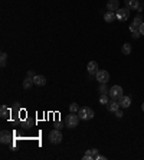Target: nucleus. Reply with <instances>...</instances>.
Returning a JSON list of instances; mask_svg holds the SVG:
<instances>
[{"mask_svg":"<svg viewBox=\"0 0 144 160\" xmlns=\"http://www.w3.org/2000/svg\"><path fill=\"white\" fill-rule=\"evenodd\" d=\"M108 101H109V95H108V94H101V97H100V104L107 105Z\"/></svg>","mask_w":144,"mask_h":160,"instance_id":"6ab92c4d","label":"nucleus"},{"mask_svg":"<svg viewBox=\"0 0 144 160\" xmlns=\"http://www.w3.org/2000/svg\"><path fill=\"white\" fill-rule=\"evenodd\" d=\"M115 19H117V16L114 15V12H109V10H108V12L104 13V20H105L107 23H112Z\"/></svg>","mask_w":144,"mask_h":160,"instance_id":"4468645a","label":"nucleus"},{"mask_svg":"<svg viewBox=\"0 0 144 160\" xmlns=\"http://www.w3.org/2000/svg\"><path fill=\"white\" fill-rule=\"evenodd\" d=\"M115 116H117V117H118V118H121V117H123V111H121V108H120V110H117V111H115Z\"/></svg>","mask_w":144,"mask_h":160,"instance_id":"393cba45","label":"nucleus"},{"mask_svg":"<svg viewBox=\"0 0 144 160\" xmlns=\"http://www.w3.org/2000/svg\"><path fill=\"white\" fill-rule=\"evenodd\" d=\"M9 114H10V110H9L6 105H1V107H0V116H1V118H7Z\"/></svg>","mask_w":144,"mask_h":160,"instance_id":"dca6fc26","label":"nucleus"},{"mask_svg":"<svg viewBox=\"0 0 144 160\" xmlns=\"http://www.w3.org/2000/svg\"><path fill=\"white\" fill-rule=\"evenodd\" d=\"M69 111H71V113H78V111H79V107H78L76 103H72L71 105H69Z\"/></svg>","mask_w":144,"mask_h":160,"instance_id":"412c9836","label":"nucleus"},{"mask_svg":"<svg viewBox=\"0 0 144 160\" xmlns=\"http://www.w3.org/2000/svg\"><path fill=\"white\" fill-rule=\"evenodd\" d=\"M130 30H131L133 33H136V32H140V30H138V26H136L134 23H131V25H130Z\"/></svg>","mask_w":144,"mask_h":160,"instance_id":"b1692460","label":"nucleus"},{"mask_svg":"<svg viewBox=\"0 0 144 160\" xmlns=\"http://www.w3.org/2000/svg\"><path fill=\"white\" fill-rule=\"evenodd\" d=\"M98 157V149H91L85 153V156L82 157L84 160H92V159H97Z\"/></svg>","mask_w":144,"mask_h":160,"instance_id":"9b49d317","label":"nucleus"},{"mask_svg":"<svg viewBox=\"0 0 144 160\" xmlns=\"http://www.w3.org/2000/svg\"><path fill=\"white\" fill-rule=\"evenodd\" d=\"M33 84L37 85V87H43V85L46 84V78H45L43 75H35V78H33Z\"/></svg>","mask_w":144,"mask_h":160,"instance_id":"ddd939ff","label":"nucleus"},{"mask_svg":"<svg viewBox=\"0 0 144 160\" xmlns=\"http://www.w3.org/2000/svg\"><path fill=\"white\" fill-rule=\"evenodd\" d=\"M35 72H33V71H28V77H29V78H35Z\"/></svg>","mask_w":144,"mask_h":160,"instance_id":"bb28decb","label":"nucleus"},{"mask_svg":"<svg viewBox=\"0 0 144 160\" xmlns=\"http://www.w3.org/2000/svg\"><path fill=\"white\" fill-rule=\"evenodd\" d=\"M141 110H143V111H144V103H143V104H141Z\"/></svg>","mask_w":144,"mask_h":160,"instance_id":"c756f323","label":"nucleus"},{"mask_svg":"<svg viewBox=\"0 0 144 160\" xmlns=\"http://www.w3.org/2000/svg\"><path fill=\"white\" fill-rule=\"evenodd\" d=\"M105 159H107L105 156H100V154H98V157H97V160H105Z\"/></svg>","mask_w":144,"mask_h":160,"instance_id":"c85d7f7f","label":"nucleus"},{"mask_svg":"<svg viewBox=\"0 0 144 160\" xmlns=\"http://www.w3.org/2000/svg\"><path fill=\"white\" fill-rule=\"evenodd\" d=\"M138 30H140V33H141V35L144 36V22L141 23V25H140V26H138Z\"/></svg>","mask_w":144,"mask_h":160,"instance_id":"a878e982","label":"nucleus"},{"mask_svg":"<svg viewBox=\"0 0 144 160\" xmlns=\"http://www.w3.org/2000/svg\"><path fill=\"white\" fill-rule=\"evenodd\" d=\"M6 59H7L6 52H1V55H0V65H1V68H4V66H6Z\"/></svg>","mask_w":144,"mask_h":160,"instance_id":"aec40b11","label":"nucleus"},{"mask_svg":"<svg viewBox=\"0 0 144 160\" xmlns=\"http://www.w3.org/2000/svg\"><path fill=\"white\" fill-rule=\"evenodd\" d=\"M95 77H97V81H98L100 84H107L108 80H109V72L105 71V69H100Z\"/></svg>","mask_w":144,"mask_h":160,"instance_id":"39448f33","label":"nucleus"},{"mask_svg":"<svg viewBox=\"0 0 144 160\" xmlns=\"http://www.w3.org/2000/svg\"><path fill=\"white\" fill-rule=\"evenodd\" d=\"M115 16H117L118 20H127V19L130 17V9H128V7H125V9H118V10L115 12Z\"/></svg>","mask_w":144,"mask_h":160,"instance_id":"423d86ee","label":"nucleus"},{"mask_svg":"<svg viewBox=\"0 0 144 160\" xmlns=\"http://www.w3.org/2000/svg\"><path fill=\"white\" fill-rule=\"evenodd\" d=\"M0 141H1L3 144H9V143L12 141V133H9L7 130H3V131L0 133Z\"/></svg>","mask_w":144,"mask_h":160,"instance_id":"9d476101","label":"nucleus"},{"mask_svg":"<svg viewBox=\"0 0 144 160\" xmlns=\"http://www.w3.org/2000/svg\"><path fill=\"white\" fill-rule=\"evenodd\" d=\"M107 9L109 12H117V10L120 9V1H118V0H108Z\"/></svg>","mask_w":144,"mask_h":160,"instance_id":"f8f14e48","label":"nucleus"},{"mask_svg":"<svg viewBox=\"0 0 144 160\" xmlns=\"http://www.w3.org/2000/svg\"><path fill=\"white\" fill-rule=\"evenodd\" d=\"M121 52H123L124 55H130V53H131V45H130V43H124L123 48H121Z\"/></svg>","mask_w":144,"mask_h":160,"instance_id":"f3484780","label":"nucleus"},{"mask_svg":"<svg viewBox=\"0 0 144 160\" xmlns=\"http://www.w3.org/2000/svg\"><path fill=\"white\" fill-rule=\"evenodd\" d=\"M32 84H33V78L26 77V78H25V81H23V88H25V89H29V88L32 87Z\"/></svg>","mask_w":144,"mask_h":160,"instance_id":"a211bd4d","label":"nucleus"},{"mask_svg":"<svg viewBox=\"0 0 144 160\" xmlns=\"http://www.w3.org/2000/svg\"><path fill=\"white\" fill-rule=\"evenodd\" d=\"M131 36H133L134 39H137V38H140V36H141V33H140V32H136V33H133Z\"/></svg>","mask_w":144,"mask_h":160,"instance_id":"cd10ccee","label":"nucleus"},{"mask_svg":"<svg viewBox=\"0 0 144 160\" xmlns=\"http://www.w3.org/2000/svg\"><path fill=\"white\" fill-rule=\"evenodd\" d=\"M78 116L81 120H92L94 118V110L89 107H82V108H79Z\"/></svg>","mask_w":144,"mask_h":160,"instance_id":"f257e3e1","label":"nucleus"},{"mask_svg":"<svg viewBox=\"0 0 144 160\" xmlns=\"http://www.w3.org/2000/svg\"><path fill=\"white\" fill-rule=\"evenodd\" d=\"M107 110L109 111V113H115L117 110H120L121 107H120V104H118V101H115V100H111L109 98V101L107 103Z\"/></svg>","mask_w":144,"mask_h":160,"instance_id":"6e6552de","label":"nucleus"},{"mask_svg":"<svg viewBox=\"0 0 144 160\" xmlns=\"http://www.w3.org/2000/svg\"><path fill=\"white\" fill-rule=\"evenodd\" d=\"M118 104H120L121 108H128L131 105V98L130 97H125V95H121L118 98Z\"/></svg>","mask_w":144,"mask_h":160,"instance_id":"1a4fd4ad","label":"nucleus"},{"mask_svg":"<svg viewBox=\"0 0 144 160\" xmlns=\"http://www.w3.org/2000/svg\"><path fill=\"white\" fill-rule=\"evenodd\" d=\"M123 88L120 87V85H112L111 88H109V91H108V95H109V98L111 100H118L121 95H123Z\"/></svg>","mask_w":144,"mask_h":160,"instance_id":"f03ea898","label":"nucleus"},{"mask_svg":"<svg viewBox=\"0 0 144 160\" xmlns=\"http://www.w3.org/2000/svg\"><path fill=\"white\" fill-rule=\"evenodd\" d=\"M49 140H51V143L52 144H59L61 141H62V133L56 128V130H52L51 133H49Z\"/></svg>","mask_w":144,"mask_h":160,"instance_id":"20e7f679","label":"nucleus"},{"mask_svg":"<svg viewBox=\"0 0 144 160\" xmlns=\"http://www.w3.org/2000/svg\"><path fill=\"white\" fill-rule=\"evenodd\" d=\"M79 116H76L75 113H71L69 116H66V127L68 128H75V127H78V123H79Z\"/></svg>","mask_w":144,"mask_h":160,"instance_id":"7ed1b4c3","label":"nucleus"},{"mask_svg":"<svg viewBox=\"0 0 144 160\" xmlns=\"http://www.w3.org/2000/svg\"><path fill=\"white\" fill-rule=\"evenodd\" d=\"M125 7H128V9H138V0H125Z\"/></svg>","mask_w":144,"mask_h":160,"instance_id":"2eb2a0df","label":"nucleus"},{"mask_svg":"<svg viewBox=\"0 0 144 160\" xmlns=\"http://www.w3.org/2000/svg\"><path fill=\"white\" fill-rule=\"evenodd\" d=\"M133 23H134L136 26H140V25L143 23V17H141V15H138V16H137L134 20H133Z\"/></svg>","mask_w":144,"mask_h":160,"instance_id":"4be33fe9","label":"nucleus"},{"mask_svg":"<svg viewBox=\"0 0 144 160\" xmlns=\"http://www.w3.org/2000/svg\"><path fill=\"white\" fill-rule=\"evenodd\" d=\"M87 69H88V74L89 75H97V72L100 71L98 69V64L95 61H89L88 65H87Z\"/></svg>","mask_w":144,"mask_h":160,"instance_id":"0eeeda50","label":"nucleus"},{"mask_svg":"<svg viewBox=\"0 0 144 160\" xmlns=\"http://www.w3.org/2000/svg\"><path fill=\"white\" fill-rule=\"evenodd\" d=\"M108 91H109V89L107 88L105 84H101V85H100V92H101V94H108Z\"/></svg>","mask_w":144,"mask_h":160,"instance_id":"5701e85b","label":"nucleus"}]
</instances>
